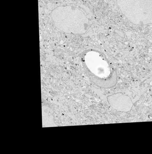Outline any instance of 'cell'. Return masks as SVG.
I'll return each instance as SVG.
<instances>
[{
    "instance_id": "1",
    "label": "cell",
    "mask_w": 152,
    "mask_h": 154,
    "mask_svg": "<svg viewBox=\"0 0 152 154\" xmlns=\"http://www.w3.org/2000/svg\"><path fill=\"white\" fill-rule=\"evenodd\" d=\"M107 100L111 107L119 112H130L133 106L130 97L121 93L109 96Z\"/></svg>"
}]
</instances>
